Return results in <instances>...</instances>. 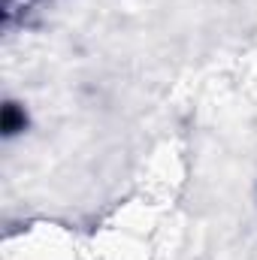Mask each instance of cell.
<instances>
[{
    "label": "cell",
    "mask_w": 257,
    "mask_h": 260,
    "mask_svg": "<svg viewBox=\"0 0 257 260\" xmlns=\"http://www.w3.org/2000/svg\"><path fill=\"white\" fill-rule=\"evenodd\" d=\"M24 124H27L24 112H21L15 103H6V106H3V133H6V136H12V133L24 130Z\"/></svg>",
    "instance_id": "6da1fadb"
}]
</instances>
